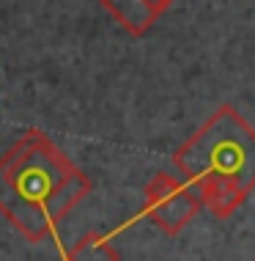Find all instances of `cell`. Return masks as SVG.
Instances as JSON below:
<instances>
[{
    "mask_svg": "<svg viewBox=\"0 0 255 261\" xmlns=\"http://www.w3.org/2000/svg\"><path fill=\"white\" fill-rule=\"evenodd\" d=\"M66 261H121L118 250L110 245V234L88 231L74 242V248L66 253Z\"/></svg>",
    "mask_w": 255,
    "mask_h": 261,
    "instance_id": "5b68a950",
    "label": "cell"
},
{
    "mask_svg": "<svg viewBox=\"0 0 255 261\" xmlns=\"http://www.w3.org/2000/svg\"><path fill=\"white\" fill-rule=\"evenodd\" d=\"M104 6V11L116 19L124 31H129L132 36H143L154 28L157 22V14H154L143 0H99Z\"/></svg>",
    "mask_w": 255,
    "mask_h": 261,
    "instance_id": "277c9868",
    "label": "cell"
},
{
    "mask_svg": "<svg viewBox=\"0 0 255 261\" xmlns=\"http://www.w3.org/2000/svg\"><path fill=\"white\" fill-rule=\"evenodd\" d=\"M201 209L203 203L187 181L159 171L146 185V206L140 212V217L151 220L162 234L176 237L195 220V215Z\"/></svg>",
    "mask_w": 255,
    "mask_h": 261,
    "instance_id": "3957f363",
    "label": "cell"
},
{
    "mask_svg": "<svg viewBox=\"0 0 255 261\" xmlns=\"http://www.w3.org/2000/svg\"><path fill=\"white\" fill-rule=\"evenodd\" d=\"M143 3H146L148 9H151V11L159 17V14H165V11L170 9V6H173V0H143Z\"/></svg>",
    "mask_w": 255,
    "mask_h": 261,
    "instance_id": "8992f818",
    "label": "cell"
},
{
    "mask_svg": "<svg viewBox=\"0 0 255 261\" xmlns=\"http://www.w3.org/2000/svg\"><path fill=\"white\" fill-rule=\"evenodd\" d=\"M173 165L211 215L228 217L255 190V126L222 105L173 154Z\"/></svg>",
    "mask_w": 255,
    "mask_h": 261,
    "instance_id": "7a4b0ae2",
    "label": "cell"
},
{
    "mask_svg": "<svg viewBox=\"0 0 255 261\" xmlns=\"http://www.w3.org/2000/svg\"><path fill=\"white\" fill-rule=\"evenodd\" d=\"M88 193V176L41 129H27L0 157V215L31 245L52 237Z\"/></svg>",
    "mask_w": 255,
    "mask_h": 261,
    "instance_id": "6da1fadb",
    "label": "cell"
}]
</instances>
